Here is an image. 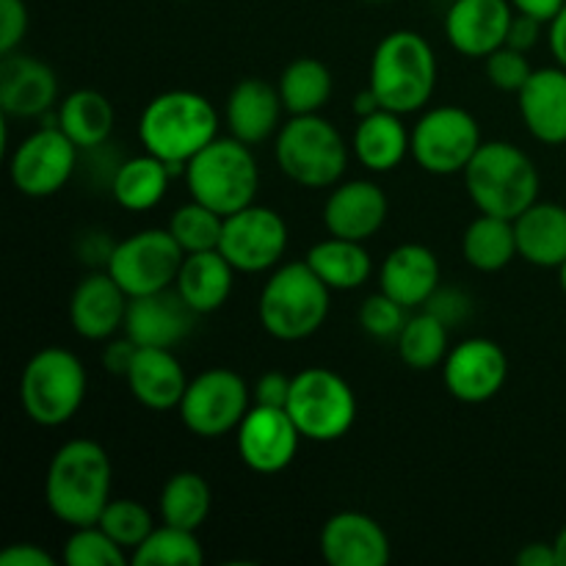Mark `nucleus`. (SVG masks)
Wrapping results in <instances>:
<instances>
[{"label":"nucleus","mask_w":566,"mask_h":566,"mask_svg":"<svg viewBox=\"0 0 566 566\" xmlns=\"http://www.w3.org/2000/svg\"><path fill=\"white\" fill-rule=\"evenodd\" d=\"M111 457L99 442L70 440L53 453L44 479L50 514L70 528L97 525L111 501Z\"/></svg>","instance_id":"nucleus-1"},{"label":"nucleus","mask_w":566,"mask_h":566,"mask_svg":"<svg viewBox=\"0 0 566 566\" xmlns=\"http://www.w3.org/2000/svg\"><path fill=\"white\" fill-rule=\"evenodd\" d=\"M213 138H219V111L205 94L188 88H171L153 97L138 119L144 153L180 169Z\"/></svg>","instance_id":"nucleus-2"},{"label":"nucleus","mask_w":566,"mask_h":566,"mask_svg":"<svg viewBox=\"0 0 566 566\" xmlns=\"http://www.w3.org/2000/svg\"><path fill=\"white\" fill-rule=\"evenodd\" d=\"M368 86L381 108L415 114L431 99L437 86L434 48L418 31H392L376 44Z\"/></svg>","instance_id":"nucleus-3"},{"label":"nucleus","mask_w":566,"mask_h":566,"mask_svg":"<svg viewBox=\"0 0 566 566\" xmlns=\"http://www.w3.org/2000/svg\"><path fill=\"white\" fill-rule=\"evenodd\" d=\"M464 186L481 213L517 219L539 202V171L534 160L509 142H484L464 169Z\"/></svg>","instance_id":"nucleus-4"},{"label":"nucleus","mask_w":566,"mask_h":566,"mask_svg":"<svg viewBox=\"0 0 566 566\" xmlns=\"http://www.w3.org/2000/svg\"><path fill=\"white\" fill-rule=\"evenodd\" d=\"M332 287L310 269L307 260L287 263L271 274L258 302V315L271 337L285 343L304 340L326 324Z\"/></svg>","instance_id":"nucleus-5"},{"label":"nucleus","mask_w":566,"mask_h":566,"mask_svg":"<svg viewBox=\"0 0 566 566\" xmlns=\"http://www.w3.org/2000/svg\"><path fill=\"white\" fill-rule=\"evenodd\" d=\"M186 186L191 199L227 216L254 205L260 188V169L249 144L235 136L213 138L186 166Z\"/></svg>","instance_id":"nucleus-6"},{"label":"nucleus","mask_w":566,"mask_h":566,"mask_svg":"<svg viewBox=\"0 0 566 566\" xmlns=\"http://www.w3.org/2000/svg\"><path fill=\"white\" fill-rule=\"evenodd\" d=\"M276 164L282 175L304 188H332L348 166V147L340 130L318 114L293 116L276 133Z\"/></svg>","instance_id":"nucleus-7"},{"label":"nucleus","mask_w":566,"mask_h":566,"mask_svg":"<svg viewBox=\"0 0 566 566\" xmlns=\"http://www.w3.org/2000/svg\"><path fill=\"white\" fill-rule=\"evenodd\" d=\"M86 398V368L59 346L33 354L20 379V401L28 418L44 429L70 423Z\"/></svg>","instance_id":"nucleus-8"},{"label":"nucleus","mask_w":566,"mask_h":566,"mask_svg":"<svg viewBox=\"0 0 566 566\" xmlns=\"http://www.w3.org/2000/svg\"><path fill=\"white\" fill-rule=\"evenodd\" d=\"M287 415L310 442H335L357 420V396L343 376L329 368H307L293 376Z\"/></svg>","instance_id":"nucleus-9"},{"label":"nucleus","mask_w":566,"mask_h":566,"mask_svg":"<svg viewBox=\"0 0 566 566\" xmlns=\"http://www.w3.org/2000/svg\"><path fill=\"white\" fill-rule=\"evenodd\" d=\"M249 409H252V390L243 376L230 368H210L188 381L177 412L193 437L219 440L230 431H238Z\"/></svg>","instance_id":"nucleus-10"},{"label":"nucleus","mask_w":566,"mask_h":566,"mask_svg":"<svg viewBox=\"0 0 566 566\" xmlns=\"http://www.w3.org/2000/svg\"><path fill=\"white\" fill-rule=\"evenodd\" d=\"M481 127L470 111L440 105L420 116L412 130V158L429 175H464L481 147Z\"/></svg>","instance_id":"nucleus-11"},{"label":"nucleus","mask_w":566,"mask_h":566,"mask_svg":"<svg viewBox=\"0 0 566 566\" xmlns=\"http://www.w3.org/2000/svg\"><path fill=\"white\" fill-rule=\"evenodd\" d=\"M182 260L186 252L169 230H142L116 243L105 271L133 298L169 291L177 282Z\"/></svg>","instance_id":"nucleus-12"},{"label":"nucleus","mask_w":566,"mask_h":566,"mask_svg":"<svg viewBox=\"0 0 566 566\" xmlns=\"http://www.w3.org/2000/svg\"><path fill=\"white\" fill-rule=\"evenodd\" d=\"M81 149L59 125H44L31 133L9 160V175L22 197L44 199L59 193L77 169Z\"/></svg>","instance_id":"nucleus-13"},{"label":"nucleus","mask_w":566,"mask_h":566,"mask_svg":"<svg viewBox=\"0 0 566 566\" xmlns=\"http://www.w3.org/2000/svg\"><path fill=\"white\" fill-rule=\"evenodd\" d=\"M287 249V224L274 208L249 205L227 216L219 252L243 274H263L274 269Z\"/></svg>","instance_id":"nucleus-14"},{"label":"nucleus","mask_w":566,"mask_h":566,"mask_svg":"<svg viewBox=\"0 0 566 566\" xmlns=\"http://www.w3.org/2000/svg\"><path fill=\"white\" fill-rule=\"evenodd\" d=\"M302 440L304 437L298 434L287 409L260 407V403H252L235 431L238 457L252 473L260 475L282 473L296 459Z\"/></svg>","instance_id":"nucleus-15"},{"label":"nucleus","mask_w":566,"mask_h":566,"mask_svg":"<svg viewBox=\"0 0 566 566\" xmlns=\"http://www.w3.org/2000/svg\"><path fill=\"white\" fill-rule=\"evenodd\" d=\"M446 387L457 401L484 403L503 390L509 379V357L495 340L468 337L448 352L442 363Z\"/></svg>","instance_id":"nucleus-16"},{"label":"nucleus","mask_w":566,"mask_h":566,"mask_svg":"<svg viewBox=\"0 0 566 566\" xmlns=\"http://www.w3.org/2000/svg\"><path fill=\"white\" fill-rule=\"evenodd\" d=\"M193 321L197 313L188 307L177 287H169L147 296H133L122 329L142 348H175L191 335Z\"/></svg>","instance_id":"nucleus-17"},{"label":"nucleus","mask_w":566,"mask_h":566,"mask_svg":"<svg viewBox=\"0 0 566 566\" xmlns=\"http://www.w3.org/2000/svg\"><path fill=\"white\" fill-rule=\"evenodd\" d=\"M512 20V0H453L446 14V36L457 53L486 59L506 44Z\"/></svg>","instance_id":"nucleus-18"},{"label":"nucleus","mask_w":566,"mask_h":566,"mask_svg":"<svg viewBox=\"0 0 566 566\" xmlns=\"http://www.w3.org/2000/svg\"><path fill=\"white\" fill-rule=\"evenodd\" d=\"M321 556L329 566H387L390 539L374 517L363 512L332 514L321 528Z\"/></svg>","instance_id":"nucleus-19"},{"label":"nucleus","mask_w":566,"mask_h":566,"mask_svg":"<svg viewBox=\"0 0 566 566\" xmlns=\"http://www.w3.org/2000/svg\"><path fill=\"white\" fill-rule=\"evenodd\" d=\"M390 202L370 180H348L332 188L324 205V227L329 235L365 243L385 227Z\"/></svg>","instance_id":"nucleus-20"},{"label":"nucleus","mask_w":566,"mask_h":566,"mask_svg":"<svg viewBox=\"0 0 566 566\" xmlns=\"http://www.w3.org/2000/svg\"><path fill=\"white\" fill-rule=\"evenodd\" d=\"M59 99V81L44 61L6 53L0 61V111L17 119L48 114Z\"/></svg>","instance_id":"nucleus-21"},{"label":"nucleus","mask_w":566,"mask_h":566,"mask_svg":"<svg viewBox=\"0 0 566 566\" xmlns=\"http://www.w3.org/2000/svg\"><path fill=\"white\" fill-rule=\"evenodd\" d=\"M130 296L108 271H94L77 282L70 302L72 329L86 340H108L125 326Z\"/></svg>","instance_id":"nucleus-22"},{"label":"nucleus","mask_w":566,"mask_h":566,"mask_svg":"<svg viewBox=\"0 0 566 566\" xmlns=\"http://www.w3.org/2000/svg\"><path fill=\"white\" fill-rule=\"evenodd\" d=\"M520 116L531 136L542 144H566V70L545 66L534 70L517 94Z\"/></svg>","instance_id":"nucleus-23"},{"label":"nucleus","mask_w":566,"mask_h":566,"mask_svg":"<svg viewBox=\"0 0 566 566\" xmlns=\"http://www.w3.org/2000/svg\"><path fill=\"white\" fill-rule=\"evenodd\" d=\"M379 282L387 296L418 310L440 287V260L423 243H401L381 263Z\"/></svg>","instance_id":"nucleus-24"},{"label":"nucleus","mask_w":566,"mask_h":566,"mask_svg":"<svg viewBox=\"0 0 566 566\" xmlns=\"http://www.w3.org/2000/svg\"><path fill=\"white\" fill-rule=\"evenodd\" d=\"M282 105L280 88L271 83L260 81V77H247V81L235 83L224 105V119L230 127V136L238 142L249 144H263L274 133H280L282 119Z\"/></svg>","instance_id":"nucleus-25"},{"label":"nucleus","mask_w":566,"mask_h":566,"mask_svg":"<svg viewBox=\"0 0 566 566\" xmlns=\"http://www.w3.org/2000/svg\"><path fill=\"white\" fill-rule=\"evenodd\" d=\"M133 398L153 412H169L180 407L186 396V370L171 348H142L133 357L130 370L125 376Z\"/></svg>","instance_id":"nucleus-26"},{"label":"nucleus","mask_w":566,"mask_h":566,"mask_svg":"<svg viewBox=\"0 0 566 566\" xmlns=\"http://www.w3.org/2000/svg\"><path fill=\"white\" fill-rule=\"evenodd\" d=\"M517 254L539 269H562L566 263V208L556 202H534L514 219Z\"/></svg>","instance_id":"nucleus-27"},{"label":"nucleus","mask_w":566,"mask_h":566,"mask_svg":"<svg viewBox=\"0 0 566 566\" xmlns=\"http://www.w3.org/2000/svg\"><path fill=\"white\" fill-rule=\"evenodd\" d=\"M232 276L235 269L230 260L219 249H210V252L186 254L175 287L193 313L208 315L224 307L232 293Z\"/></svg>","instance_id":"nucleus-28"},{"label":"nucleus","mask_w":566,"mask_h":566,"mask_svg":"<svg viewBox=\"0 0 566 566\" xmlns=\"http://www.w3.org/2000/svg\"><path fill=\"white\" fill-rule=\"evenodd\" d=\"M354 155L370 171L398 169L407 155H412V133L403 127L401 114L379 108L376 114L363 116L354 130Z\"/></svg>","instance_id":"nucleus-29"},{"label":"nucleus","mask_w":566,"mask_h":566,"mask_svg":"<svg viewBox=\"0 0 566 566\" xmlns=\"http://www.w3.org/2000/svg\"><path fill=\"white\" fill-rule=\"evenodd\" d=\"M114 105L94 88H77L59 105L55 125L77 149H99L114 133Z\"/></svg>","instance_id":"nucleus-30"},{"label":"nucleus","mask_w":566,"mask_h":566,"mask_svg":"<svg viewBox=\"0 0 566 566\" xmlns=\"http://www.w3.org/2000/svg\"><path fill=\"white\" fill-rule=\"evenodd\" d=\"M169 182V166L155 155L144 153L116 166L114 177H111V197L116 199L119 208L144 213V210H153L155 205L164 202Z\"/></svg>","instance_id":"nucleus-31"},{"label":"nucleus","mask_w":566,"mask_h":566,"mask_svg":"<svg viewBox=\"0 0 566 566\" xmlns=\"http://www.w3.org/2000/svg\"><path fill=\"white\" fill-rule=\"evenodd\" d=\"M304 260L332 291H357L370 280V271H374L370 254L363 243L337 235L315 243Z\"/></svg>","instance_id":"nucleus-32"},{"label":"nucleus","mask_w":566,"mask_h":566,"mask_svg":"<svg viewBox=\"0 0 566 566\" xmlns=\"http://www.w3.org/2000/svg\"><path fill=\"white\" fill-rule=\"evenodd\" d=\"M464 260L473 265L475 271H501L512 263L517 254V235H514V221L503 219V216L481 213L479 219L470 221L462 238Z\"/></svg>","instance_id":"nucleus-33"},{"label":"nucleus","mask_w":566,"mask_h":566,"mask_svg":"<svg viewBox=\"0 0 566 566\" xmlns=\"http://www.w3.org/2000/svg\"><path fill=\"white\" fill-rule=\"evenodd\" d=\"M276 88L291 116L318 114L332 97V72L318 59H296L282 70Z\"/></svg>","instance_id":"nucleus-34"},{"label":"nucleus","mask_w":566,"mask_h":566,"mask_svg":"<svg viewBox=\"0 0 566 566\" xmlns=\"http://www.w3.org/2000/svg\"><path fill=\"white\" fill-rule=\"evenodd\" d=\"M210 486L199 473L182 470L164 484L160 492V520L177 528L199 531L210 514Z\"/></svg>","instance_id":"nucleus-35"},{"label":"nucleus","mask_w":566,"mask_h":566,"mask_svg":"<svg viewBox=\"0 0 566 566\" xmlns=\"http://www.w3.org/2000/svg\"><path fill=\"white\" fill-rule=\"evenodd\" d=\"M398 357L412 370H434L448 357V326L440 318L420 307V313L409 315L401 335L396 337Z\"/></svg>","instance_id":"nucleus-36"},{"label":"nucleus","mask_w":566,"mask_h":566,"mask_svg":"<svg viewBox=\"0 0 566 566\" xmlns=\"http://www.w3.org/2000/svg\"><path fill=\"white\" fill-rule=\"evenodd\" d=\"M130 562L136 566H199L205 553L197 531L164 523L133 551Z\"/></svg>","instance_id":"nucleus-37"},{"label":"nucleus","mask_w":566,"mask_h":566,"mask_svg":"<svg viewBox=\"0 0 566 566\" xmlns=\"http://www.w3.org/2000/svg\"><path fill=\"white\" fill-rule=\"evenodd\" d=\"M166 230L175 235V241L180 243V249L186 254L210 252V249H219L221 243L224 216L210 210L208 205L191 199V202L182 205V208H177L175 213H171Z\"/></svg>","instance_id":"nucleus-38"},{"label":"nucleus","mask_w":566,"mask_h":566,"mask_svg":"<svg viewBox=\"0 0 566 566\" xmlns=\"http://www.w3.org/2000/svg\"><path fill=\"white\" fill-rule=\"evenodd\" d=\"M66 566H125L127 556L119 542L111 539L99 525H81L72 528L70 539L61 551Z\"/></svg>","instance_id":"nucleus-39"},{"label":"nucleus","mask_w":566,"mask_h":566,"mask_svg":"<svg viewBox=\"0 0 566 566\" xmlns=\"http://www.w3.org/2000/svg\"><path fill=\"white\" fill-rule=\"evenodd\" d=\"M97 525L111 539L119 542L125 551H136L155 531L153 514L138 501H108V506L99 514Z\"/></svg>","instance_id":"nucleus-40"},{"label":"nucleus","mask_w":566,"mask_h":566,"mask_svg":"<svg viewBox=\"0 0 566 566\" xmlns=\"http://www.w3.org/2000/svg\"><path fill=\"white\" fill-rule=\"evenodd\" d=\"M407 313L409 310L403 304H398L396 298H390L381 291L363 302V307H359V326L374 340H396L401 335L403 324H407Z\"/></svg>","instance_id":"nucleus-41"},{"label":"nucleus","mask_w":566,"mask_h":566,"mask_svg":"<svg viewBox=\"0 0 566 566\" xmlns=\"http://www.w3.org/2000/svg\"><path fill=\"white\" fill-rule=\"evenodd\" d=\"M484 61L486 77H490L492 86L501 88V92L520 94V88H523L525 83H528V77L534 75V70H531L528 64V55H525L523 50L509 48V44L492 50Z\"/></svg>","instance_id":"nucleus-42"},{"label":"nucleus","mask_w":566,"mask_h":566,"mask_svg":"<svg viewBox=\"0 0 566 566\" xmlns=\"http://www.w3.org/2000/svg\"><path fill=\"white\" fill-rule=\"evenodd\" d=\"M423 310H429L434 318H440L448 329L459 326L462 321H468L473 315V302L464 291L451 285H440L434 293H431L429 302L423 304Z\"/></svg>","instance_id":"nucleus-43"},{"label":"nucleus","mask_w":566,"mask_h":566,"mask_svg":"<svg viewBox=\"0 0 566 566\" xmlns=\"http://www.w3.org/2000/svg\"><path fill=\"white\" fill-rule=\"evenodd\" d=\"M28 31L25 0H0V55L14 53Z\"/></svg>","instance_id":"nucleus-44"},{"label":"nucleus","mask_w":566,"mask_h":566,"mask_svg":"<svg viewBox=\"0 0 566 566\" xmlns=\"http://www.w3.org/2000/svg\"><path fill=\"white\" fill-rule=\"evenodd\" d=\"M291 385L293 376L280 374V370H269L258 379V385L252 387V401L260 407H287V398H291Z\"/></svg>","instance_id":"nucleus-45"},{"label":"nucleus","mask_w":566,"mask_h":566,"mask_svg":"<svg viewBox=\"0 0 566 566\" xmlns=\"http://www.w3.org/2000/svg\"><path fill=\"white\" fill-rule=\"evenodd\" d=\"M0 566H55V558L48 551L31 542H17L0 553Z\"/></svg>","instance_id":"nucleus-46"},{"label":"nucleus","mask_w":566,"mask_h":566,"mask_svg":"<svg viewBox=\"0 0 566 566\" xmlns=\"http://www.w3.org/2000/svg\"><path fill=\"white\" fill-rule=\"evenodd\" d=\"M542 25H545V22H539V20H534V17L514 11V20H512V28H509L506 44H509V48L528 53V50L534 48L536 42H539V28Z\"/></svg>","instance_id":"nucleus-47"},{"label":"nucleus","mask_w":566,"mask_h":566,"mask_svg":"<svg viewBox=\"0 0 566 566\" xmlns=\"http://www.w3.org/2000/svg\"><path fill=\"white\" fill-rule=\"evenodd\" d=\"M136 352H138V346H136V343H133L127 335H125V340L108 343V346L103 348V365H105V370H108V374L122 376V379H125L127 370H130L133 357H136Z\"/></svg>","instance_id":"nucleus-48"},{"label":"nucleus","mask_w":566,"mask_h":566,"mask_svg":"<svg viewBox=\"0 0 566 566\" xmlns=\"http://www.w3.org/2000/svg\"><path fill=\"white\" fill-rule=\"evenodd\" d=\"M520 566H562L558 562L556 542L547 545V542H531V545H523V551L517 553Z\"/></svg>","instance_id":"nucleus-49"},{"label":"nucleus","mask_w":566,"mask_h":566,"mask_svg":"<svg viewBox=\"0 0 566 566\" xmlns=\"http://www.w3.org/2000/svg\"><path fill=\"white\" fill-rule=\"evenodd\" d=\"M512 6L520 14H528L539 22H553L566 6V0H512Z\"/></svg>","instance_id":"nucleus-50"},{"label":"nucleus","mask_w":566,"mask_h":566,"mask_svg":"<svg viewBox=\"0 0 566 566\" xmlns=\"http://www.w3.org/2000/svg\"><path fill=\"white\" fill-rule=\"evenodd\" d=\"M551 50L553 55H556L558 66L566 70V6L558 11L556 20L551 22Z\"/></svg>","instance_id":"nucleus-51"},{"label":"nucleus","mask_w":566,"mask_h":566,"mask_svg":"<svg viewBox=\"0 0 566 566\" xmlns=\"http://www.w3.org/2000/svg\"><path fill=\"white\" fill-rule=\"evenodd\" d=\"M379 108H381V103H379V97H376V92L370 86L365 88V92H359L357 97H354V114H357L359 119H363V116L376 114Z\"/></svg>","instance_id":"nucleus-52"},{"label":"nucleus","mask_w":566,"mask_h":566,"mask_svg":"<svg viewBox=\"0 0 566 566\" xmlns=\"http://www.w3.org/2000/svg\"><path fill=\"white\" fill-rule=\"evenodd\" d=\"M556 551H558V562L566 566V525L562 528V534L556 536Z\"/></svg>","instance_id":"nucleus-53"},{"label":"nucleus","mask_w":566,"mask_h":566,"mask_svg":"<svg viewBox=\"0 0 566 566\" xmlns=\"http://www.w3.org/2000/svg\"><path fill=\"white\" fill-rule=\"evenodd\" d=\"M558 274H562V287H564V293H566V263L562 265V269H558Z\"/></svg>","instance_id":"nucleus-54"},{"label":"nucleus","mask_w":566,"mask_h":566,"mask_svg":"<svg viewBox=\"0 0 566 566\" xmlns=\"http://www.w3.org/2000/svg\"><path fill=\"white\" fill-rule=\"evenodd\" d=\"M368 3H381V0H368Z\"/></svg>","instance_id":"nucleus-55"},{"label":"nucleus","mask_w":566,"mask_h":566,"mask_svg":"<svg viewBox=\"0 0 566 566\" xmlns=\"http://www.w3.org/2000/svg\"><path fill=\"white\" fill-rule=\"evenodd\" d=\"M182 3H186V0H182Z\"/></svg>","instance_id":"nucleus-56"}]
</instances>
